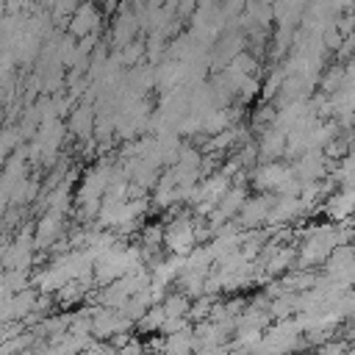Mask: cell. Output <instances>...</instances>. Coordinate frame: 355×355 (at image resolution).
Masks as SVG:
<instances>
[{"instance_id":"obj_1","label":"cell","mask_w":355,"mask_h":355,"mask_svg":"<svg viewBox=\"0 0 355 355\" xmlns=\"http://www.w3.org/2000/svg\"><path fill=\"white\" fill-rule=\"evenodd\" d=\"M164 244H166V250H169L172 255L189 258V255H191V252L200 247L194 222H191L186 214H180L178 219H172V222L166 225V236H164Z\"/></svg>"},{"instance_id":"obj_2","label":"cell","mask_w":355,"mask_h":355,"mask_svg":"<svg viewBox=\"0 0 355 355\" xmlns=\"http://www.w3.org/2000/svg\"><path fill=\"white\" fill-rule=\"evenodd\" d=\"M275 202H277V197H275V194H258V197H250V200L244 202L241 214L236 216L239 227H241L244 233H250L252 227H258V225L269 222V214H272Z\"/></svg>"},{"instance_id":"obj_3","label":"cell","mask_w":355,"mask_h":355,"mask_svg":"<svg viewBox=\"0 0 355 355\" xmlns=\"http://www.w3.org/2000/svg\"><path fill=\"white\" fill-rule=\"evenodd\" d=\"M94 28H97V8L94 6H78V11L72 14V19L67 22V31L72 39H89L94 36Z\"/></svg>"},{"instance_id":"obj_4","label":"cell","mask_w":355,"mask_h":355,"mask_svg":"<svg viewBox=\"0 0 355 355\" xmlns=\"http://www.w3.org/2000/svg\"><path fill=\"white\" fill-rule=\"evenodd\" d=\"M324 214L330 219H336V222L349 219L355 214V189H344L341 186L336 194H330L327 202H324Z\"/></svg>"},{"instance_id":"obj_5","label":"cell","mask_w":355,"mask_h":355,"mask_svg":"<svg viewBox=\"0 0 355 355\" xmlns=\"http://www.w3.org/2000/svg\"><path fill=\"white\" fill-rule=\"evenodd\" d=\"M61 214H53V211H44V216L36 222L33 227V241L39 250H47L58 236H61Z\"/></svg>"},{"instance_id":"obj_6","label":"cell","mask_w":355,"mask_h":355,"mask_svg":"<svg viewBox=\"0 0 355 355\" xmlns=\"http://www.w3.org/2000/svg\"><path fill=\"white\" fill-rule=\"evenodd\" d=\"M191 302L183 291H175V294H166V300L161 302L164 311H166V319H189V311H191Z\"/></svg>"},{"instance_id":"obj_7","label":"cell","mask_w":355,"mask_h":355,"mask_svg":"<svg viewBox=\"0 0 355 355\" xmlns=\"http://www.w3.org/2000/svg\"><path fill=\"white\" fill-rule=\"evenodd\" d=\"M164 324H166V311H164V305H153V308L136 322V327H139L144 336H147V333H155V330L161 333Z\"/></svg>"},{"instance_id":"obj_8","label":"cell","mask_w":355,"mask_h":355,"mask_svg":"<svg viewBox=\"0 0 355 355\" xmlns=\"http://www.w3.org/2000/svg\"><path fill=\"white\" fill-rule=\"evenodd\" d=\"M319 355H355V347L347 338H333L324 347H319Z\"/></svg>"}]
</instances>
